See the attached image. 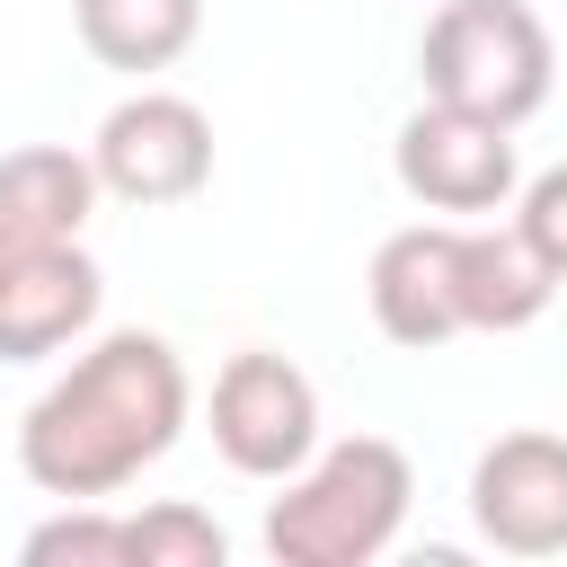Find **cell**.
Returning <instances> with one entry per match:
<instances>
[{
	"instance_id": "4",
	"label": "cell",
	"mask_w": 567,
	"mask_h": 567,
	"mask_svg": "<svg viewBox=\"0 0 567 567\" xmlns=\"http://www.w3.org/2000/svg\"><path fill=\"white\" fill-rule=\"evenodd\" d=\"M89 159H97V186L142 204V213L186 204L213 186V115L177 89H133L124 106H106Z\"/></svg>"
},
{
	"instance_id": "12",
	"label": "cell",
	"mask_w": 567,
	"mask_h": 567,
	"mask_svg": "<svg viewBox=\"0 0 567 567\" xmlns=\"http://www.w3.org/2000/svg\"><path fill=\"white\" fill-rule=\"evenodd\" d=\"M71 18H80V44L133 80L168 71L204 35V0H71Z\"/></svg>"
},
{
	"instance_id": "15",
	"label": "cell",
	"mask_w": 567,
	"mask_h": 567,
	"mask_svg": "<svg viewBox=\"0 0 567 567\" xmlns=\"http://www.w3.org/2000/svg\"><path fill=\"white\" fill-rule=\"evenodd\" d=\"M514 221H523V239H532V248L549 257V275L567 284V159H558V168H540V177L523 186Z\"/></svg>"
},
{
	"instance_id": "7",
	"label": "cell",
	"mask_w": 567,
	"mask_h": 567,
	"mask_svg": "<svg viewBox=\"0 0 567 567\" xmlns=\"http://www.w3.org/2000/svg\"><path fill=\"white\" fill-rule=\"evenodd\" d=\"M470 523L505 558H567V434H496L470 470Z\"/></svg>"
},
{
	"instance_id": "11",
	"label": "cell",
	"mask_w": 567,
	"mask_h": 567,
	"mask_svg": "<svg viewBox=\"0 0 567 567\" xmlns=\"http://www.w3.org/2000/svg\"><path fill=\"white\" fill-rule=\"evenodd\" d=\"M97 159L89 151H62V142H27L0 159V230L27 239V248H53V239H80L89 213H97Z\"/></svg>"
},
{
	"instance_id": "10",
	"label": "cell",
	"mask_w": 567,
	"mask_h": 567,
	"mask_svg": "<svg viewBox=\"0 0 567 567\" xmlns=\"http://www.w3.org/2000/svg\"><path fill=\"white\" fill-rule=\"evenodd\" d=\"M558 301L549 257L523 239V221H461V328H532Z\"/></svg>"
},
{
	"instance_id": "16",
	"label": "cell",
	"mask_w": 567,
	"mask_h": 567,
	"mask_svg": "<svg viewBox=\"0 0 567 567\" xmlns=\"http://www.w3.org/2000/svg\"><path fill=\"white\" fill-rule=\"evenodd\" d=\"M18 248H27V239H9V230H0V275H9V257H18Z\"/></svg>"
},
{
	"instance_id": "5",
	"label": "cell",
	"mask_w": 567,
	"mask_h": 567,
	"mask_svg": "<svg viewBox=\"0 0 567 567\" xmlns=\"http://www.w3.org/2000/svg\"><path fill=\"white\" fill-rule=\"evenodd\" d=\"M213 452L239 478H292L319 452V390L292 354H230L213 372Z\"/></svg>"
},
{
	"instance_id": "6",
	"label": "cell",
	"mask_w": 567,
	"mask_h": 567,
	"mask_svg": "<svg viewBox=\"0 0 567 567\" xmlns=\"http://www.w3.org/2000/svg\"><path fill=\"white\" fill-rule=\"evenodd\" d=\"M390 168H399V186H408L425 213H461V221L505 213V204H514V124L425 97V106L399 124V142H390Z\"/></svg>"
},
{
	"instance_id": "3",
	"label": "cell",
	"mask_w": 567,
	"mask_h": 567,
	"mask_svg": "<svg viewBox=\"0 0 567 567\" xmlns=\"http://www.w3.org/2000/svg\"><path fill=\"white\" fill-rule=\"evenodd\" d=\"M416 71H425V97H443V106H470V115H496V124H532L549 106L558 44H549L532 0H443L425 18Z\"/></svg>"
},
{
	"instance_id": "1",
	"label": "cell",
	"mask_w": 567,
	"mask_h": 567,
	"mask_svg": "<svg viewBox=\"0 0 567 567\" xmlns=\"http://www.w3.org/2000/svg\"><path fill=\"white\" fill-rule=\"evenodd\" d=\"M186 408L195 390L177 346L151 328H115L18 416V470L62 505L124 496L151 461H168V443L186 434Z\"/></svg>"
},
{
	"instance_id": "9",
	"label": "cell",
	"mask_w": 567,
	"mask_h": 567,
	"mask_svg": "<svg viewBox=\"0 0 567 567\" xmlns=\"http://www.w3.org/2000/svg\"><path fill=\"white\" fill-rule=\"evenodd\" d=\"M97 301H106V275L80 239H53V248H18L9 275H0V363H44L62 354L71 337L97 328Z\"/></svg>"
},
{
	"instance_id": "14",
	"label": "cell",
	"mask_w": 567,
	"mask_h": 567,
	"mask_svg": "<svg viewBox=\"0 0 567 567\" xmlns=\"http://www.w3.org/2000/svg\"><path fill=\"white\" fill-rule=\"evenodd\" d=\"M124 523H133V567H221L230 558V540L204 505H142Z\"/></svg>"
},
{
	"instance_id": "13",
	"label": "cell",
	"mask_w": 567,
	"mask_h": 567,
	"mask_svg": "<svg viewBox=\"0 0 567 567\" xmlns=\"http://www.w3.org/2000/svg\"><path fill=\"white\" fill-rule=\"evenodd\" d=\"M27 567H133V523L106 514V496H80L27 532Z\"/></svg>"
},
{
	"instance_id": "8",
	"label": "cell",
	"mask_w": 567,
	"mask_h": 567,
	"mask_svg": "<svg viewBox=\"0 0 567 567\" xmlns=\"http://www.w3.org/2000/svg\"><path fill=\"white\" fill-rule=\"evenodd\" d=\"M372 328L408 354H434L461 337V221H408L372 248Z\"/></svg>"
},
{
	"instance_id": "2",
	"label": "cell",
	"mask_w": 567,
	"mask_h": 567,
	"mask_svg": "<svg viewBox=\"0 0 567 567\" xmlns=\"http://www.w3.org/2000/svg\"><path fill=\"white\" fill-rule=\"evenodd\" d=\"M416 470L390 434H346L310 452L284 496L266 505V558L275 567H372L408 523Z\"/></svg>"
}]
</instances>
